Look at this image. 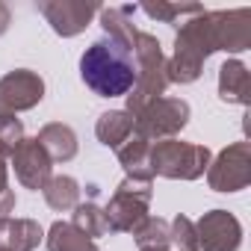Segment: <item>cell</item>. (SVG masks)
<instances>
[{"label":"cell","instance_id":"d4e9b609","mask_svg":"<svg viewBox=\"0 0 251 251\" xmlns=\"http://www.w3.org/2000/svg\"><path fill=\"white\" fill-rule=\"evenodd\" d=\"M12 210H15V192L3 189V192H0V219H9Z\"/></svg>","mask_w":251,"mask_h":251},{"label":"cell","instance_id":"7a4b0ae2","mask_svg":"<svg viewBox=\"0 0 251 251\" xmlns=\"http://www.w3.org/2000/svg\"><path fill=\"white\" fill-rule=\"evenodd\" d=\"M80 77L98 98H127L136 83V50L100 36L80 56Z\"/></svg>","mask_w":251,"mask_h":251},{"label":"cell","instance_id":"5b68a950","mask_svg":"<svg viewBox=\"0 0 251 251\" xmlns=\"http://www.w3.org/2000/svg\"><path fill=\"white\" fill-rule=\"evenodd\" d=\"M154 198V180H142V177H124L109 204L103 207L106 225L115 233H133L145 219H148V207Z\"/></svg>","mask_w":251,"mask_h":251},{"label":"cell","instance_id":"2e32d148","mask_svg":"<svg viewBox=\"0 0 251 251\" xmlns=\"http://www.w3.org/2000/svg\"><path fill=\"white\" fill-rule=\"evenodd\" d=\"M118 154V163L124 169L127 177H142V180H154V172H151V142L139 139V136H130L121 148H115Z\"/></svg>","mask_w":251,"mask_h":251},{"label":"cell","instance_id":"4316f807","mask_svg":"<svg viewBox=\"0 0 251 251\" xmlns=\"http://www.w3.org/2000/svg\"><path fill=\"white\" fill-rule=\"evenodd\" d=\"M9 189V172H6V160L0 157V192Z\"/></svg>","mask_w":251,"mask_h":251},{"label":"cell","instance_id":"ac0fdd59","mask_svg":"<svg viewBox=\"0 0 251 251\" xmlns=\"http://www.w3.org/2000/svg\"><path fill=\"white\" fill-rule=\"evenodd\" d=\"M42 195H45V201H48L50 210L68 213V210H74V207L80 204V183H77L71 175H53V177L45 183Z\"/></svg>","mask_w":251,"mask_h":251},{"label":"cell","instance_id":"484cf974","mask_svg":"<svg viewBox=\"0 0 251 251\" xmlns=\"http://www.w3.org/2000/svg\"><path fill=\"white\" fill-rule=\"evenodd\" d=\"M9 21H12V12H9V6H6V3H0V36H3V33L9 30Z\"/></svg>","mask_w":251,"mask_h":251},{"label":"cell","instance_id":"5bb4252c","mask_svg":"<svg viewBox=\"0 0 251 251\" xmlns=\"http://www.w3.org/2000/svg\"><path fill=\"white\" fill-rule=\"evenodd\" d=\"M219 98L225 103L248 106V100H251V77H248L245 62H239V59H225L222 62V68H219Z\"/></svg>","mask_w":251,"mask_h":251},{"label":"cell","instance_id":"83f0119b","mask_svg":"<svg viewBox=\"0 0 251 251\" xmlns=\"http://www.w3.org/2000/svg\"><path fill=\"white\" fill-rule=\"evenodd\" d=\"M139 251H172V248H139Z\"/></svg>","mask_w":251,"mask_h":251},{"label":"cell","instance_id":"e0dca14e","mask_svg":"<svg viewBox=\"0 0 251 251\" xmlns=\"http://www.w3.org/2000/svg\"><path fill=\"white\" fill-rule=\"evenodd\" d=\"M136 12V6H100V27H103V36L109 39H118L121 45H130L136 48V36L139 30L133 27L130 15Z\"/></svg>","mask_w":251,"mask_h":251},{"label":"cell","instance_id":"603a6c76","mask_svg":"<svg viewBox=\"0 0 251 251\" xmlns=\"http://www.w3.org/2000/svg\"><path fill=\"white\" fill-rule=\"evenodd\" d=\"M169 245H172V251H198L195 222L189 216H175L169 222Z\"/></svg>","mask_w":251,"mask_h":251},{"label":"cell","instance_id":"cb8c5ba5","mask_svg":"<svg viewBox=\"0 0 251 251\" xmlns=\"http://www.w3.org/2000/svg\"><path fill=\"white\" fill-rule=\"evenodd\" d=\"M24 124L18 115H9V112H0V157H12L15 148L24 142Z\"/></svg>","mask_w":251,"mask_h":251},{"label":"cell","instance_id":"9a60e30c","mask_svg":"<svg viewBox=\"0 0 251 251\" xmlns=\"http://www.w3.org/2000/svg\"><path fill=\"white\" fill-rule=\"evenodd\" d=\"M95 136H98L100 145H106L112 151L121 148L124 142L133 136V115L127 109H109V112H103L98 118V124H95Z\"/></svg>","mask_w":251,"mask_h":251},{"label":"cell","instance_id":"ba28073f","mask_svg":"<svg viewBox=\"0 0 251 251\" xmlns=\"http://www.w3.org/2000/svg\"><path fill=\"white\" fill-rule=\"evenodd\" d=\"M45 98V80L30 68H15L0 77V112H27Z\"/></svg>","mask_w":251,"mask_h":251},{"label":"cell","instance_id":"7c38bea8","mask_svg":"<svg viewBox=\"0 0 251 251\" xmlns=\"http://www.w3.org/2000/svg\"><path fill=\"white\" fill-rule=\"evenodd\" d=\"M45 230L33 219H0V251H36Z\"/></svg>","mask_w":251,"mask_h":251},{"label":"cell","instance_id":"d6986e66","mask_svg":"<svg viewBox=\"0 0 251 251\" xmlns=\"http://www.w3.org/2000/svg\"><path fill=\"white\" fill-rule=\"evenodd\" d=\"M48 251H100L92 239H86L71 222H53L48 227Z\"/></svg>","mask_w":251,"mask_h":251},{"label":"cell","instance_id":"3957f363","mask_svg":"<svg viewBox=\"0 0 251 251\" xmlns=\"http://www.w3.org/2000/svg\"><path fill=\"white\" fill-rule=\"evenodd\" d=\"M136 83L133 89L127 92V112L136 115L142 106H148L151 100L163 98L166 95V86H169V77H166V56H163V48L157 42V36L151 33H142L136 36Z\"/></svg>","mask_w":251,"mask_h":251},{"label":"cell","instance_id":"8fae6325","mask_svg":"<svg viewBox=\"0 0 251 251\" xmlns=\"http://www.w3.org/2000/svg\"><path fill=\"white\" fill-rule=\"evenodd\" d=\"M9 160H12L15 177L21 180L24 189L39 192V189H45V183L53 177V163H50V157L45 154V148H42L36 139H24V142L15 148V154H12Z\"/></svg>","mask_w":251,"mask_h":251},{"label":"cell","instance_id":"8992f818","mask_svg":"<svg viewBox=\"0 0 251 251\" xmlns=\"http://www.w3.org/2000/svg\"><path fill=\"white\" fill-rule=\"evenodd\" d=\"M189 103L183 98H157L133 115V136L145 142L177 139V133L189 124Z\"/></svg>","mask_w":251,"mask_h":251},{"label":"cell","instance_id":"277c9868","mask_svg":"<svg viewBox=\"0 0 251 251\" xmlns=\"http://www.w3.org/2000/svg\"><path fill=\"white\" fill-rule=\"evenodd\" d=\"M213 154L207 145L183 142V139H163L151 142V172L169 180H198L207 175Z\"/></svg>","mask_w":251,"mask_h":251},{"label":"cell","instance_id":"7402d4cb","mask_svg":"<svg viewBox=\"0 0 251 251\" xmlns=\"http://www.w3.org/2000/svg\"><path fill=\"white\" fill-rule=\"evenodd\" d=\"M136 245L139 248H172L169 245V222L160 219V216H148L136 230Z\"/></svg>","mask_w":251,"mask_h":251},{"label":"cell","instance_id":"4fadbf2b","mask_svg":"<svg viewBox=\"0 0 251 251\" xmlns=\"http://www.w3.org/2000/svg\"><path fill=\"white\" fill-rule=\"evenodd\" d=\"M36 142L45 148V154L50 157V163H71L77 157V133L62 121H50L39 130Z\"/></svg>","mask_w":251,"mask_h":251},{"label":"cell","instance_id":"30bf717a","mask_svg":"<svg viewBox=\"0 0 251 251\" xmlns=\"http://www.w3.org/2000/svg\"><path fill=\"white\" fill-rule=\"evenodd\" d=\"M198 248L204 251H239L242 245V225L227 210H210L195 222Z\"/></svg>","mask_w":251,"mask_h":251},{"label":"cell","instance_id":"ffe728a7","mask_svg":"<svg viewBox=\"0 0 251 251\" xmlns=\"http://www.w3.org/2000/svg\"><path fill=\"white\" fill-rule=\"evenodd\" d=\"M71 225L86 236V239H98V236H106L109 233V225H106V216H103V207H98L95 201H86V204H77L74 207V216H71Z\"/></svg>","mask_w":251,"mask_h":251},{"label":"cell","instance_id":"6da1fadb","mask_svg":"<svg viewBox=\"0 0 251 251\" xmlns=\"http://www.w3.org/2000/svg\"><path fill=\"white\" fill-rule=\"evenodd\" d=\"M251 48V9L201 12L180 24L175 36V53L166 59L169 83H195L210 53H242Z\"/></svg>","mask_w":251,"mask_h":251},{"label":"cell","instance_id":"9c48e42d","mask_svg":"<svg viewBox=\"0 0 251 251\" xmlns=\"http://www.w3.org/2000/svg\"><path fill=\"white\" fill-rule=\"evenodd\" d=\"M39 12L45 15V21L50 24V30L56 36L74 39L92 24V18L100 12V6L89 3V0H39Z\"/></svg>","mask_w":251,"mask_h":251},{"label":"cell","instance_id":"44dd1931","mask_svg":"<svg viewBox=\"0 0 251 251\" xmlns=\"http://www.w3.org/2000/svg\"><path fill=\"white\" fill-rule=\"evenodd\" d=\"M136 9H142L148 18H154V21H163V24H183V21H189V18H195V15H201L204 12V6L201 3H169V0H157V3H142V6H136Z\"/></svg>","mask_w":251,"mask_h":251},{"label":"cell","instance_id":"52a82bcc","mask_svg":"<svg viewBox=\"0 0 251 251\" xmlns=\"http://www.w3.org/2000/svg\"><path fill=\"white\" fill-rule=\"evenodd\" d=\"M207 183L216 192H239L251 183V148L248 142H233L219 151L207 166Z\"/></svg>","mask_w":251,"mask_h":251}]
</instances>
